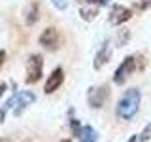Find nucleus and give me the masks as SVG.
Segmentation results:
<instances>
[{"label":"nucleus","mask_w":151,"mask_h":142,"mask_svg":"<svg viewBox=\"0 0 151 142\" xmlns=\"http://www.w3.org/2000/svg\"><path fill=\"white\" fill-rule=\"evenodd\" d=\"M130 17H132V9L117 4V6H113L110 9V17H108V21H110L111 25H123V23H127Z\"/></svg>","instance_id":"obj_7"},{"label":"nucleus","mask_w":151,"mask_h":142,"mask_svg":"<svg viewBox=\"0 0 151 142\" xmlns=\"http://www.w3.org/2000/svg\"><path fill=\"white\" fill-rule=\"evenodd\" d=\"M70 129H72V135L76 136V138H78V136H79V133H81V129H83V127L79 125V120H74V117H72V120H70Z\"/></svg>","instance_id":"obj_14"},{"label":"nucleus","mask_w":151,"mask_h":142,"mask_svg":"<svg viewBox=\"0 0 151 142\" xmlns=\"http://www.w3.org/2000/svg\"><path fill=\"white\" fill-rule=\"evenodd\" d=\"M0 142H13V138H9V136H2Z\"/></svg>","instance_id":"obj_22"},{"label":"nucleus","mask_w":151,"mask_h":142,"mask_svg":"<svg viewBox=\"0 0 151 142\" xmlns=\"http://www.w3.org/2000/svg\"><path fill=\"white\" fill-rule=\"evenodd\" d=\"M138 140H140V138H138V136L134 135V136H130V140H129V142H138Z\"/></svg>","instance_id":"obj_23"},{"label":"nucleus","mask_w":151,"mask_h":142,"mask_svg":"<svg viewBox=\"0 0 151 142\" xmlns=\"http://www.w3.org/2000/svg\"><path fill=\"white\" fill-rule=\"evenodd\" d=\"M140 99H142V95L136 87L125 91V95L121 97V101L117 102V116L125 121L132 120V117L136 116V112H138V108H140Z\"/></svg>","instance_id":"obj_1"},{"label":"nucleus","mask_w":151,"mask_h":142,"mask_svg":"<svg viewBox=\"0 0 151 142\" xmlns=\"http://www.w3.org/2000/svg\"><path fill=\"white\" fill-rule=\"evenodd\" d=\"M40 46H44L45 49H49V51H55V49H59V44H60V34H59V30H57L55 27H47L44 32L40 34Z\"/></svg>","instance_id":"obj_5"},{"label":"nucleus","mask_w":151,"mask_h":142,"mask_svg":"<svg viewBox=\"0 0 151 142\" xmlns=\"http://www.w3.org/2000/svg\"><path fill=\"white\" fill-rule=\"evenodd\" d=\"M6 110H8L6 106H4L2 110H0V125H2V121H4V116H6Z\"/></svg>","instance_id":"obj_20"},{"label":"nucleus","mask_w":151,"mask_h":142,"mask_svg":"<svg viewBox=\"0 0 151 142\" xmlns=\"http://www.w3.org/2000/svg\"><path fill=\"white\" fill-rule=\"evenodd\" d=\"M136 57V64H138V70H144L145 68V57L144 55H134Z\"/></svg>","instance_id":"obj_18"},{"label":"nucleus","mask_w":151,"mask_h":142,"mask_svg":"<svg viewBox=\"0 0 151 142\" xmlns=\"http://www.w3.org/2000/svg\"><path fill=\"white\" fill-rule=\"evenodd\" d=\"M6 87H8V85H6V83H4V82H2V83H0V97H2V95H4V91H6Z\"/></svg>","instance_id":"obj_21"},{"label":"nucleus","mask_w":151,"mask_h":142,"mask_svg":"<svg viewBox=\"0 0 151 142\" xmlns=\"http://www.w3.org/2000/svg\"><path fill=\"white\" fill-rule=\"evenodd\" d=\"M34 101H36V95L32 93V91H21V93H17V95H15V104H17L15 116H21V114L25 112Z\"/></svg>","instance_id":"obj_8"},{"label":"nucleus","mask_w":151,"mask_h":142,"mask_svg":"<svg viewBox=\"0 0 151 142\" xmlns=\"http://www.w3.org/2000/svg\"><path fill=\"white\" fill-rule=\"evenodd\" d=\"M79 4H89V6H108L110 0H78Z\"/></svg>","instance_id":"obj_16"},{"label":"nucleus","mask_w":151,"mask_h":142,"mask_svg":"<svg viewBox=\"0 0 151 142\" xmlns=\"http://www.w3.org/2000/svg\"><path fill=\"white\" fill-rule=\"evenodd\" d=\"M38 19H40V4L32 2L30 6L27 8V12H25V23L30 27V25H34Z\"/></svg>","instance_id":"obj_10"},{"label":"nucleus","mask_w":151,"mask_h":142,"mask_svg":"<svg viewBox=\"0 0 151 142\" xmlns=\"http://www.w3.org/2000/svg\"><path fill=\"white\" fill-rule=\"evenodd\" d=\"M138 138H140V142H147V140L151 138V123H149V125H147L144 131L140 133V136H138Z\"/></svg>","instance_id":"obj_17"},{"label":"nucleus","mask_w":151,"mask_h":142,"mask_svg":"<svg viewBox=\"0 0 151 142\" xmlns=\"http://www.w3.org/2000/svg\"><path fill=\"white\" fill-rule=\"evenodd\" d=\"M111 59V47H110V42H104L102 44V47L98 49V53L94 55V63H93V66L96 70H100L104 64H108V61Z\"/></svg>","instance_id":"obj_9"},{"label":"nucleus","mask_w":151,"mask_h":142,"mask_svg":"<svg viewBox=\"0 0 151 142\" xmlns=\"http://www.w3.org/2000/svg\"><path fill=\"white\" fill-rule=\"evenodd\" d=\"M60 142H70V140H68V138H66V140H60Z\"/></svg>","instance_id":"obj_24"},{"label":"nucleus","mask_w":151,"mask_h":142,"mask_svg":"<svg viewBox=\"0 0 151 142\" xmlns=\"http://www.w3.org/2000/svg\"><path fill=\"white\" fill-rule=\"evenodd\" d=\"M110 85H98V87H91L87 93V102L91 108H102L106 101L110 99Z\"/></svg>","instance_id":"obj_4"},{"label":"nucleus","mask_w":151,"mask_h":142,"mask_svg":"<svg viewBox=\"0 0 151 142\" xmlns=\"http://www.w3.org/2000/svg\"><path fill=\"white\" fill-rule=\"evenodd\" d=\"M136 70H138V64H136V57L130 55V57H125V61L117 66L115 74H113V83L117 85H123L125 83V80L129 78L130 74H134Z\"/></svg>","instance_id":"obj_2"},{"label":"nucleus","mask_w":151,"mask_h":142,"mask_svg":"<svg viewBox=\"0 0 151 142\" xmlns=\"http://www.w3.org/2000/svg\"><path fill=\"white\" fill-rule=\"evenodd\" d=\"M4 59H6V51L0 49V68H2V64H4Z\"/></svg>","instance_id":"obj_19"},{"label":"nucleus","mask_w":151,"mask_h":142,"mask_svg":"<svg viewBox=\"0 0 151 142\" xmlns=\"http://www.w3.org/2000/svg\"><path fill=\"white\" fill-rule=\"evenodd\" d=\"M129 38H130V32L125 28V30H121L119 34H117V44H119V46H125L127 42H129Z\"/></svg>","instance_id":"obj_15"},{"label":"nucleus","mask_w":151,"mask_h":142,"mask_svg":"<svg viewBox=\"0 0 151 142\" xmlns=\"http://www.w3.org/2000/svg\"><path fill=\"white\" fill-rule=\"evenodd\" d=\"M64 82V70L60 68V66H57V68L51 72L49 76H47V80H45V87H44V91L47 95H51V93H55L57 89L63 85Z\"/></svg>","instance_id":"obj_6"},{"label":"nucleus","mask_w":151,"mask_h":142,"mask_svg":"<svg viewBox=\"0 0 151 142\" xmlns=\"http://www.w3.org/2000/svg\"><path fill=\"white\" fill-rule=\"evenodd\" d=\"M79 15H81V19H85V21H93V19L98 15V9H96V6H81L79 8Z\"/></svg>","instance_id":"obj_12"},{"label":"nucleus","mask_w":151,"mask_h":142,"mask_svg":"<svg viewBox=\"0 0 151 142\" xmlns=\"http://www.w3.org/2000/svg\"><path fill=\"white\" fill-rule=\"evenodd\" d=\"M42 70H44V61H42V55H38V53L30 55V57H28V61H27V78H25V82L28 85L40 82Z\"/></svg>","instance_id":"obj_3"},{"label":"nucleus","mask_w":151,"mask_h":142,"mask_svg":"<svg viewBox=\"0 0 151 142\" xmlns=\"http://www.w3.org/2000/svg\"><path fill=\"white\" fill-rule=\"evenodd\" d=\"M149 8H151V0H136V2H132V9L134 12H145Z\"/></svg>","instance_id":"obj_13"},{"label":"nucleus","mask_w":151,"mask_h":142,"mask_svg":"<svg viewBox=\"0 0 151 142\" xmlns=\"http://www.w3.org/2000/svg\"><path fill=\"white\" fill-rule=\"evenodd\" d=\"M78 138H79V142H94L96 140V131H94L91 125H85Z\"/></svg>","instance_id":"obj_11"}]
</instances>
